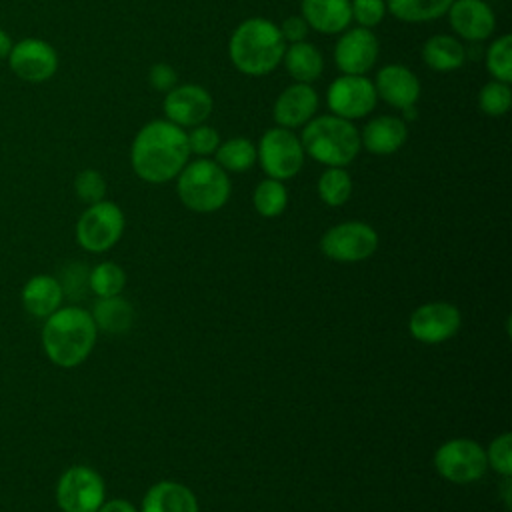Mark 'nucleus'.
Here are the masks:
<instances>
[{"mask_svg": "<svg viewBox=\"0 0 512 512\" xmlns=\"http://www.w3.org/2000/svg\"><path fill=\"white\" fill-rule=\"evenodd\" d=\"M186 130L166 118L146 122L130 146L134 174L150 184L174 180L190 160Z\"/></svg>", "mask_w": 512, "mask_h": 512, "instance_id": "1", "label": "nucleus"}, {"mask_svg": "<svg viewBox=\"0 0 512 512\" xmlns=\"http://www.w3.org/2000/svg\"><path fill=\"white\" fill-rule=\"evenodd\" d=\"M98 328L88 310L60 306L42 326L40 340L48 360L60 368L80 366L96 344Z\"/></svg>", "mask_w": 512, "mask_h": 512, "instance_id": "2", "label": "nucleus"}, {"mask_svg": "<svg viewBox=\"0 0 512 512\" xmlns=\"http://www.w3.org/2000/svg\"><path fill=\"white\" fill-rule=\"evenodd\" d=\"M286 42L276 22L250 16L230 34L228 56L232 66L244 76H266L274 72L284 56Z\"/></svg>", "mask_w": 512, "mask_h": 512, "instance_id": "3", "label": "nucleus"}, {"mask_svg": "<svg viewBox=\"0 0 512 512\" xmlns=\"http://www.w3.org/2000/svg\"><path fill=\"white\" fill-rule=\"evenodd\" d=\"M300 144L304 154L318 164L346 168L362 150L360 132L354 122L334 114H316L302 126Z\"/></svg>", "mask_w": 512, "mask_h": 512, "instance_id": "4", "label": "nucleus"}, {"mask_svg": "<svg viewBox=\"0 0 512 512\" xmlns=\"http://www.w3.org/2000/svg\"><path fill=\"white\" fill-rule=\"evenodd\" d=\"M176 192L188 210L208 214L228 202L232 184L228 172L212 158H194L176 176Z\"/></svg>", "mask_w": 512, "mask_h": 512, "instance_id": "5", "label": "nucleus"}, {"mask_svg": "<svg viewBox=\"0 0 512 512\" xmlns=\"http://www.w3.org/2000/svg\"><path fill=\"white\" fill-rule=\"evenodd\" d=\"M304 148L294 130L274 126L268 128L256 144V162L268 178L290 180L304 166Z\"/></svg>", "mask_w": 512, "mask_h": 512, "instance_id": "6", "label": "nucleus"}, {"mask_svg": "<svg viewBox=\"0 0 512 512\" xmlns=\"http://www.w3.org/2000/svg\"><path fill=\"white\" fill-rule=\"evenodd\" d=\"M124 212L110 200L88 204L76 222V242L88 252L110 250L124 232Z\"/></svg>", "mask_w": 512, "mask_h": 512, "instance_id": "7", "label": "nucleus"}, {"mask_svg": "<svg viewBox=\"0 0 512 512\" xmlns=\"http://www.w3.org/2000/svg\"><path fill=\"white\" fill-rule=\"evenodd\" d=\"M104 496V480L90 466L66 468L56 484V504L62 512H98Z\"/></svg>", "mask_w": 512, "mask_h": 512, "instance_id": "8", "label": "nucleus"}, {"mask_svg": "<svg viewBox=\"0 0 512 512\" xmlns=\"http://www.w3.org/2000/svg\"><path fill=\"white\" fill-rule=\"evenodd\" d=\"M434 466L448 482L468 484L486 474V450L470 438H454L436 450Z\"/></svg>", "mask_w": 512, "mask_h": 512, "instance_id": "9", "label": "nucleus"}, {"mask_svg": "<svg viewBox=\"0 0 512 512\" xmlns=\"http://www.w3.org/2000/svg\"><path fill=\"white\" fill-rule=\"evenodd\" d=\"M378 104L374 82L360 74H340L326 88V106L330 114L344 120H360Z\"/></svg>", "mask_w": 512, "mask_h": 512, "instance_id": "10", "label": "nucleus"}, {"mask_svg": "<svg viewBox=\"0 0 512 512\" xmlns=\"http://www.w3.org/2000/svg\"><path fill=\"white\" fill-rule=\"evenodd\" d=\"M378 248V234L366 222H342L328 228L320 240L324 256L336 262H360Z\"/></svg>", "mask_w": 512, "mask_h": 512, "instance_id": "11", "label": "nucleus"}, {"mask_svg": "<svg viewBox=\"0 0 512 512\" xmlns=\"http://www.w3.org/2000/svg\"><path fill=\"white\" fill-rule=\"evenodd\" d=\"M380 42L370 28L348 26L338 34L334 44V64L340 74H360L366 76L378 62Z\"/></svg>", "mask_w": 512, "mask_h": 512, "instance_id": "12", "label": "nucleus"}, {"mask_svg": "<svg viewBox=\"0 0 512 512\" xmlns=\"http://www.w3.org/2000/svg\"><path fill=\"white\" fill-rule=\"evenodd\" d=\"M8 66L20 80L30 84H42L56 74L58 52L50 42L28 36L12 44L8 54Z\"/></svg>", "mask_w": 512, "mask_h": 512, "instance_id": "13", "label": "nucleus"}, {"mask_svg": "<svg viewBox=\"0 0 512 512\" xmlns=\"http://www.w3.org/2000/svg\"><path fill=\"white\" fill-rule=\"evenodd\" d=\"M212 110V94L200 84H176L164 94L162 100L164 118L184 130L204 124L210 118Z\"/></svg>", "mask_w": 512, "mask_h": 512, "instance_id": "14", "label": "nucleus"}, {"mask_svg": "<svg viewBox=\"0 0 512 512\" xmlns=\"http://www.w3.org/2000/svg\"><path fill=\"white\" fill-rule=\"evenodd\" d=\"M462 324L460 310L448 302H428L418 306L408 320L412 338L424 344H440L452 338Z\"/></svg>", "mask_w": 512, "mask_h": 512, "instance_id": "15", "label": "nucleus"}, {"mask_svg": "<svg viewBox=\"0 0 512 512\" xmlns=\"http://www.w3.org/2000/svg\"><path fill=\"white\" fill-rule=\"evenodd\" d=\"M320 106V96L312 84H288L272 104V118L276 126L296 130L308 124Z\"/></svg>", "mask_w": 512, "mask_h": 512, "instance_id": "16", "label": "nucleus"}, {"mask_svg": "<svg viewBox=\"0 0 512 512\" xmlns=\"http://www.w3.org/2000/svg\"><path fill=\"white\" fill-rule=\"evenodd\" d=\"M446 16L454 36L462 42H484L496 30V14L484 0H454Z\"/></svg>", "mask_w": 512, "mask_h": 512, "instance_id": "17", "label": "nucleus"}, {"mask_svg": "<svg viewBox=\"0 0 512 512\" xmlns=\"http://www.w3.org/2000/svg\"><path fill=\"white\" fill-rule=\"evenodd\" d=\"M372 82L378 100L386 102L390 108L398 112L408 106H416L422 92L416 72L398 62L384 64L376 72V78Z\"/></svg>", "mask_w": 512, "mask_h": 512, "instance_id": "18", "label": "nucleus"}, {"mask_svg": "<svg viewBox=\"0 0 512 512\" xmlns=\"http://www.w3.org/2000/svg\"><path fill=\"white\" fill-rule=\"evenodd\" d=\"M358 132L360 146L374 156H390L408 140V124L398 114L374 116Z\"/></svg>", "mask_w": 512, "mask_h": 512, "instance_id": "19", "label": "nucleus"}, {"mask_svg": "<svg viewBox=\"0 0 512 512\" xmlns=\"http://www.w3.org/2000/svg\"><path fill=\"white\" fill-rule=\"evenodd\" d=\"M300 16L324 36L340 34L352 24L350 0H300Z\"/></svg>", "mask_w": 512, "mask_h": 512, "instance_id": "20", "label": "nucleus"}, {"mask_svg": "<svg viewBox=\"0 0 512 512\" xmlns=\"http://www.w3.org/2000/svg\"><path fill=\"white\" fill-rule=\"evenodd\" d=\"M62 298V282L50 274L30 276L20 292L24 310L40 320H46L52 312H56L62 306Z\"/></svg>", "mask_w": 512, "mask_h": 512, "instance_id": "21", "label": "nucleus"}, {"mask_svg": "<svg viewBox=\"0 0 512 512\" xmlns=\"http://www.w3.org/2000/svg\"><path fill=\"white\" fill-rule=\"evenodd\" d=\"M140 512H198V500L188 486L162 480L148 488Z\"/></svg>", "mask_w": 512, "mask_h": 512, "instance_id": "22", "label": "nucleus"}, {"mask_svg": "<svg viewBox=\"0 0 512 512\" xmlns=\"http://www.w3.org/2000/svg\"><path fill=\"white\" fill-rule=\"evenodd\" d=\"M422 60L434 72H454L466 64L468 50L454 34H432L422 44Z\"/></svg>", "mask_w": 512, "mask_h": 512, "instance_id": "23", "label": "nucleus"}, {"mask_svg": "<svg viewBox=\"0 0 512 512\" xmlns=\"http://www.w3.org/2000/svg\"><path fill=\"white\" fill-rule=\"evenodd\" d=\"M280 64L294 82L302 84H314L324 72V56L318 46L308 40L286 44Z\"/></svg>", "mask_w": 512, "mask_h": 512, "instance_id": "24", "label": "nucleus"}, {"mask_svg": "<svg viewBox=\"0 0 512 512\" xmlns=\"http://www.w3.org/2000/svg\"><path fill=\"white\" fill-rule=\"evenodd\" d=\"M454 0H386V10L400 22L426 24L446 16Z\"/></svg>", "mask_w": 512, "mask_h": 512, "instance_id": "25", "label": "nucleus"}, {"mask_svg": "<svg viewBox=\"0 0 512 512\" xmlns=\"http://www.w3.org/2000/svg\"><path fill=\"white\" fill-rule=\"evenodd\" d=\"M94 318V324L98 330H104L108 334H124L130 330L132 320H134V310L132 306L120 298V296H110V298H100L94 304V310L90 312Z\"/></svg>", "mask_w": 512, "mask_h": 512, "instance_id": "26", "label": "nucleus"}, {"mask_svg": "<svg viewBox=\"0 0 512 512\" xmlns=\"http://www.w3.org/2000/svg\"><path fill=\"white\" fill-rule=\"evenodd\" d=\"M226 172H248L256 164V144L246 136L222 140L212 158Z\"/></svg>", "mask_w": 512, "mask_h": 512, "instance_id": "27", "label": "nucleus"}, {"mask_svg": "<svg viewBox=\"0 0 512 512\" xmlns=\"http://www.w3.org/2000/svg\"><path fill=\"white\" fill-rule=\"evenodd\" d=\"M318 196L326 206H342L352 196V176L346 168L328 166L318 178Z\"/></svg>", "mask_w": 512, "mask_h": 512, "instance_id": "28", "label": "nucleus"}, {"mask_svg": "<svg viewBox=\"0 0 512 512\" xmlns=\"http://www.w3.org/2000/svg\"><path fill=\"white\" fill-rule=\"evenodd\" d=\"M252 204L256 212L264 218L280 216L288 206V190L284 182L266 176L262 182L256 184L252 194Z\"/></svg>", "mask_w": 512, "mask_h": 512, "instance_id": "29", "label": "nucleus"}, {"mask_svg": "<svg viewBox=\"0 0 512 512\" xmlns=\"http://www.w3.org/2000/svg\"><path fill=\"white\" fill-rule=\"evenodd\" d=\"M126 286V272L116 262H100L88 274V288L98 298L120 296Z\"/></svg>", "mask_w": 512, "mask_h": 512, "instance_id": "30", "label": "nucleus"}, {"mask_svg": "<svg viewBox=\"0 0 512 512\" xmlns=\"http://www.w3.org/2000/svg\"><path fill=\"white\" fill-rule=\"evenodd\" d=\"M484 62L492 80L510 84L512 82V36L510 34L496 36L486 48Z\"/></svg>", "mask_w": 512, "mask_h": 512, "instance_id": "31", "label": "nucleus"}, {"mask_svg": "<svg viewBox=\"0 0 512 512\" xmlns=\"http://www.w3.org/2000/svg\"><path fill=\"white\" fill-rule=\"evenodd\" d=\"M512 106V88L508 82L488 80L478 92V108L490 118L504 116Z\"/></svg>", "mask_w": 512, "mask_h": 512, "instance_id": "32", "label": "nucleus"}, {"mask_svg": "<svg viewBox=\"0 0 512 512\" xmlns=\"http://www.w3.org/2000/svg\"><path fill=\"white\" fill-rule=\"evenodd\" d=\"M186 140H188L190 154H194L196 158H210V156H214L216 148L222 142L220 132L214 126L206 124V122L198 124L194 128H188L186 130Z\"/></svg>", "mask_w": 512, "mask_h": 512, "instance_id": "33", "label": "nucleus"}, {"mask_svg": "<svg viewBox=\"0 0 512 512\" xmlns=\"http://www.w3.org/2000/svg\"><path fill=\"white\" fill-rule=\"evenodd\" d=\"M74 192L84 204H96L106 196V180L94 168H84L74 178Z\"/></svg>", "mask_w": 512, "mask_h": 512, "instance_id": "34", "label": "nucleus"}, {"mask_svg": "<svg viewBox=\"0 0 512 512\" xmlns=\"http://www.w3.org/2000/svg\"><path fill=\"white\" fill-rule=\"evenodd\" d=\"M488 466H492L496 472H500L504 478L512 474V434L504 432L496 436L486 450Z\"/></svg>", "mask_w": 512, "mask_h": 512, "instance_id": "35", "label": "nucleus"}, {"mask_svg": "<svg viewBox=\"0 0 512 512\" xmlns=\"http://www.w3.org/2000/svg\"><path fill=\"white\" fill-rule=\"evenodd\" d=\"M350 12H352V20L358 26L370 28V30L378 26L388 14L386 0H350Z\"/></svg>", "mask_w": 512, "mask_h": 512, "instance_id": "36", "label": "nucleus"}, {"mask_svg": "<svg viewBox=\"0 0 512 512\" xmlns=\"http://www.w3.org/2000/svg\"><path fill=\"white\" fill-rule=\"evenodd\" d=\"M148 82L156 92H168L178 84V72L166 64V62H156L148 70Z\"/></svg>", "mask_w": 512, "mask_h": 512, "instance_id": "37", "label": "nucleus"}, {"mask_svg": "<svg viewBox=\"0 0 512 512\" xmlns=\"http://www.w3.org/2000/svg\"><path fill=\"white\" fill-rule=\"evenodd\" d=\"M280 34L284 38L286 44H294V42H302L308 38L310 34V26L306 24V20L300 14H292L288 18H284L280 24Z\"/></svg>", "mask_w": 512, "mask_h": 512, "instance_id": "38", "label": "nucleus"}, {"mask_svg": "<svg viewBox=\"0 0 512 512\" xmlns=\"http://www.w3.org/2000/svg\"><path fill=\"white\" fill-rule=\"evenodd\" d=\"M98 512H138V510L128 500L112 498V500H104L102 506L98 508Z\"/></svg>", "mask_w": 512, "mask_h": 512, "instance_id": "39", "label": "nucleus"}, {"mask_svg": "<svg viewBox=\"0 0 512 512\" xmlns=\"http://www.w3.org/2000/svg\"><path fill=\"white\" fill-rule=\"evenodd\" d=\"M12 44H14V42H12V38L8 36V32H6L4 28H0V60H2V58H8Z\"/></svg>", "mask_w": 512, "mask_h": 512, "instance_id": "40", "label": "nucleus"}]
</instances>
